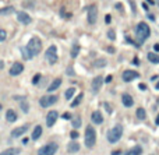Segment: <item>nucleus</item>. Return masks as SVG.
<instances>
[{
	"mask_svg": "<svg viewBox=\"0 0 159 155\" xmlns=\"http://www.w3.org/2000/svg\"><path fill=\"white\" fill-rule=\"evenodd\" d=\"M135 34H137V38L140 39V42L144 43L151 35V28L146 23H140L135 28Z\"/></svg>",
	"mask_w": 159,
	"mask_h": 155,
	"instance_id": "nucleus-1",
	"label": "nucleus"
},
{
	"mask_svg": "<svg viewBox=\"0 0 159 155\" xmlns=\"http://www.w3.org/2000/svg\"><path fill=\"white\" fill-rule=\"evenodd\" d=\"M28 52L31 53V56L34 57V56H38L42 51V41H40L38 37H34V38L29 39V42H28V45L25 46Z\"/></svg>",
	"mask_w": 159,
	"mask_h": 155,
	"instance_id": "nucleus-2",
	"label": "nucleus"
},
{
	"mask_svg": "<svg viewBox=\"0 0 159 155\" xmlns=\"http://www.w3.org/2000/svg\"><path fill=\"white\" fill-rule=\"evenodd\" d=\"M121 136H123V127L120 124H116L107 131V141L110 144H116L121 138Z\"/></svg>",
	"mask_w": 159,
	"mask_h": 155,
	"instance_id": "nucleus-3",
	"label": "nucleus"
},
{
	"mask_svg": "<svg viewBox=\"0 0 159 155\" xmlns=\"http://www.w3.org/2000/svg\"><path fill=\"white\" fill-rule=\"evenodd\" d=\"M95 144H96V131L92 126H88L85 129V147L92 148Z\"/></svg>",
	"mask_w": 159,
	"mask_h": 155,
	"instance_id": "nucleus-4",
	"label": "nucleus"
},
{
	"mask_svg": "<svg viewBox=\"0 0 159 155\" xmlns=\"http://www.w3.org/2000/svg\"><path fill=\"white\" fill-rule=\"evenodd\" d=\"M59 150V145L56 142H49L43 147H40L39 151H38V155H54Z\"/></svg>",
	"mask_w": 159,
	"mask_h": 155,
	"instance_id": "nucleus-5",
	"label": "nucleus"
},
{
	"mask_svg": "<svg viewBox=\"0 0 159 155\" xmlns=\"http://www.w3.org/2000/svg\"><path fill=\"white\" fill-rule=\"evenodd\" d=\"M45 57H46V60H48L49 65L57 63V60H59V56H57V48H56L54 45L49 46L48 51L45 52Z\"/></svg>",
	"mask_w": 159,
	"mask_h": 155,
	"instance_id": "nucleus-6",
	"label": "nucleus"
},
{
	"mask_svg": "<svg viewBox=\"0 0 159 155\" xmlns=\"http://www.w3.org/2000/svg\"><path fill=\"white\" fill-rule=\"evenodd\" d=\"M57 102V96L56 95H43L39 99V105L42 108H49L53 103Z\"/></svg>",
	"mask_w": 159,
	"mask_h": 155,
	"instance_id": "nucleus-7",
	"label": "nucleus"
},
{
	"mask_svg": "<svg viewBox=\"0 0 159 155\" xmlns=\"http://www.w3.org/2000/svg\"><path fill=\"white\" fill-rule=\"evenodd\" d=\"M87 18H88V23L93 25L95 23H96V20H98V7L92 4V6H89L88 7V13H87Z\"/></svg>",
	"mask_w": 159,
	"mask_h": 155,
	"instance_id": "nucleus-8",
	"label": "nucleus"
},
{
	"mask_svg": "<svg viewBox=\"0 0 159 155\" xmlns=\"http://www.w3.org/2000/svg\"><path fill=\"white\" fill-rule=\"evenodd\" d=\"M23 71H24V65L20 63V62H14L13 66L10 67V76H13V77L20 76Z\"/></svg>",
	"mask_w": 159,
	"mask_h": 155,
	"instance_id": "nucleus-9",
	"label": "nucleus"
},
{
	"mask_svg": "<svg viewBox=\"0 0 159 155\" xmlns=\"http://www.w3.org/2000/svg\"><path fill=\"white\" fill-rule=\"evenodd\" d=\"M138 77H140V74L137 71H134V70H126L121 74V78H123L124 82H130V81H132V80H135V78H138Z\"/></svg>",
	"mask_w": 159,
	"mask_h": 155,
	"instance_id": "nucleus-10",
	"label": "nucleus"
},
{
	"mask_svg": "<svg viewBox=\"0 0 159 155\" xmlns=\"http://www.w3.org/2000/svg\"><path fill=\"white\" fill-rule=\"evenodd\" d=\"M57 117H59V113H57L56 110H50V112L46 115V126H48V127H52L53 124L56 123Z\"/></svg>",
	"mask_w": 159,
	"mask_h": 155,
	"instance_id": "nucleus-11",
	"label": "nucleus"
},
{
	"mask_svg": "<svg viewBox=\"0 0 159 155\" xmlns=\"http://www.w3.org/2000/svg\"><path fill=\"white\" fill-rule=\"evenodd\" d=\"M17 20L21 23V24H24V25H28V24H31V21H32V18L25 13V11H20V13L17 14Z\"/></svg>",
	"mask_w": 159,
	"mask_h": 155,
	"instance_id": "nucleus-12",
	"label": "nucleus"
},
{
	"mask_svg": "<svg viewBox=\"0 0 159 155\" xmlns=\"http://www.w3.org/2000/svg\"><path fill=\"white\" fill-rule=\"evenodd\" d=\"M27 130H28V124L21 126V127H17V129H14L13 131H11V137H13V138H18V137H21V136L25 134Z\"/></svg>",
	"mask_w": 159,
	"mask_h": 155,
	"instance_id": "nucleus-13",
	"label": "nucleus"
},
{
	"mask_svg": "<svg viewBox=\"0 0 159 155\" xmlns=\"http://www.w3.org/2000/svg\"><path fill=\"white\" fill-rule=\"evenodd\" d=\"M102 85H103V78L101 77V76H96L92 80V91L93 92H98L102 88Z\"/></svg>",
	"mask_w": 159,
	"mask_h": 155,
	"instance_id": "nucleus-14",
	"label": "nucleus"
},
{
	"mask_svg": "<svg viewBox=\"0 0 159 155\" xmlns=\"http://www.w3.org/2000/svg\"><path fill=\"white\" fill-rule=\"evenodd\" d=\"M91 120H92L93 124H102L103 123V116H102V113L99 110H95L91 115Z\"/></svg>",
	"mask_w": 159,
	"mask_h": 155,
	"instance_id": "nucleus-15",
	"label": "nucleus"
},
{
	"mask_svg": "<svg viewBox=\"0 0 159 155\" xmlns=\"http://www.w3.org/2000/svg\"><path fill=\"white\" fill-rule=\"evenodd\" d=\"M121 102H123V105L126 108H131L134 105V99H132V96L130 94H123L121 95Z\"/></svg>",
	"mask_w": 159,
	"mask_h": 155,
	"instance_id": "nucleus-16",
	"label": "nucleus"
},
{
	"mask_svg": "<svg viewBox=\"0 0 159 155\" xmlns=\"http://www.w3.org/2000/svg\"><path fill=\"white\" fill-rule=\"evenodd\" d=\"M60 84H62V78L60 77L54 78V80L52 81V84L48 87V92H53V91H56L59 87H60Z\"/></svg>",
	"mask_w": 159,
	"mask_h": 155,
	"instance_id": "nucleus-17",
	"label": "nucleus"
},
{
	"mask_svg": "<svg viewBox=\"0 0 159 155\" xmlns=\"http://www.w3.org/2000/svg\"><path fill=\"white\" fill-rule=\"evenodd\" d=\"M67 150H68V152H70V154H74V152L80 151V144L77 141H74V140H73V141L67 145Z\"/></svg>",
	"mask_w": 159,
	"mask_h": 155,
	"instance_id": "nucleus-18",
	"label": "nucleus"
},
{
	"mask_svg": "<svg viewBox=\"0 0 159 155\" xmlns=\"http://www.w3.org/2000/svg\"><path fill=\"white\" fill-rule=\"evenodd\" d=\"M6 119H7V122H10V123H14V122L17 120V113L14 112L13 109H9V110L6 112Z\"/></svg>",
	"mask_w": 159,
	"mask_h": 155,
	"instance_id": "nucleus-19",
	"label": "nucleus"
},
{
	"mask_svg": "<svg viewBox=\"0 0 159 155\" xmlns=\"http://www.w3.org/2000/svg\"><path fill=\"white\" fill-rule=\"evenodd\" d=\"M42 131H43V130H42V126H36L35 129L32 130V136H31V138H32V140H38L40 136H42Z\"/></svg>",
	"mask_w": 159,
	"mask_h": 155,
	"instance_id": "nucleus-20",
	"label": "nucleus"
},
{
	"mask_svg": "<svg viewBox=\"0 0 159 155\" xmlns=\"http://www.w3.org/2000/svg\"><path fill=\"white\" fill-rule=\"evenodd\" d=\"M141 154H142V148L140 145H135V147H132L130 151H127L124 155H141Z\"/></svg>",
	"mask_w": 159,
	"mask_h": 155,
	"instance_id": "nucleus-21",
	"label": "nucleus"
},
{
	"mask_svg": "<svg viewBox=\"0 0 159 155\" xmlns=\"http://www.w3.org/2000/svg\"><path fill=\"white\" fill-rule=\"evenodd\" d=\"M148 60H149L151 63H154V65H159V55L155 53V52L148 53Z\"/></svg>",
	"mask_w": 159,
	"mask_h": 155,
	"instance_id": "nucleus-22",
	"label": "nucleus"
},
{
	"mask_svg": "<svg viewBox=\"0 0 159 155\" xmlns=\"http://www.w3.org/2000/svg\"><path fill=\"white\" fill-rule=\"evenodd\" d=\"M20 152H21V150H20V148H9V150L1 151L0 155H18Z\"/></svg>",
	"mask_w": 159,
	"mask_h": 155,
	"instance_id": "nucleus-23",
	"label": "nucleus"
},
{
	"mask_svg": "<svg viewBox=\"0 0 159 155\" xmlns=\"http://www.w3.org/2000/svg\"><path fill=\"white\" fill-rule=\"evenodd\" d=\"M135 115H137V117H138L140 120H145V117H146L145 109H144V108H138L137 112H135Z\"/></svg>",
	"mask_w": 159,
	"mask_h": 155,
	"instance_id": "nucleus-24",
	"label": "nucleus"
},
{
	"mask_svg": "<svg viewBox=\"0 0 159 155\" xmlns=\"http://www.w3.org/2000/svg\"><path fill=\"white\" fill-rule=\"evenodd\" d=\"M74 94H76V88L71 87V88L66 90V92H64V98H66V99H71V98L74 96Z\"/></svg>",
	"mask_w": 159,
	"mask_h": 155,
	"instance_id": "nucleus-25",
	"label": "nucleus"
},
{
	"mask_svg": "<svg viewBox=\"0 0 159 155\" xmlns=\"http://www.w3.org/2000/svg\"><path fill=\"white\" fill-rule=\"evenodd\" d=\"M82 99H84V94H78V96H77V98H76V99L71 102V108H77L80 103H81V101H82Z\"/></svg>",
	"mask_w": 159,
	"mask_h": 155,
	"instance_id": "nucleus-26",
	"label": "nucleus"
},
{
	"mask_svg": "<svg viewBox=\"0 0 159 155\" xmlns=\"http://www.w3.org/2000/svg\"><path fill=\"white\" fill-rule=\"evenodd\" d=\"M14 13V7H4V9H0V15H7V14Z\"/></svg>",
	"mask_w": 159,
	"mask_h": 155,
	"instance_id": "nucleus-27",
	"label": "nucleus"
},
{
	"mask_svg": "<svg viewBox=\"0 0 159 155\" xmlns=\"http://www.w3.org/2000/svg\"><path fill=\"white\" fill-rule=\"evenodd\" d=\"M81 123H82V122H81V117L80 116H76L73 119V127H74V129H80V127H81Z\"/></svg>",
	"mask_w": 159,
	"mask_h": 155,
	"instance_id": "nucleus-28",
	"label": "nucleus"
},
{
	"mask_svg": "<svg viewBox=\"0 0 159 155\" xmlns=\"http://www.w3.org/2000/svg\"><path fill=\"white\" fill-rule=\"evenodd\" d=\"M21 109L24 113H28L29 112V108H28V102L25 101V98H21Z\"/></svg>",
	"mask_w": 159,
	"mask_h": 155,
	"instance_id": "nucleus-29",
	"label": "nucleus"
},
{
	"mask_svg": "<svg viewBox=\"0 0 159 155\" xmlns=\"http://www.w3.org/2000/svg\"><path fill=\"white\" fill-rule=\"evenodd\" d=\"M20 51H21V53H23V56H24V59H25V60H28V59H32L31 53L28 52V49H27V48H21Z\"/></svg>",
	"mask_w": 159,
	"mask_h": 155,
	"instance_id": "nucleus-30",
	"label": "nucleus"
},
{
	"mask_svg": "<svg viewBox=\"0 0 159 155\" xmlns=\"http://www.w3.org/2000/svg\"><path fill=\"white\" fill-rule=\"evenodd\" d=\"M107 38L110 39V41H115V39H116V32H115L113 29H109V31H107Z\"/></svg>",
	"mask_w": 159,
	"mask_h": 155,
	"instance_id": "nucleus-31",
	"label": "nucleus"
},
{
	"mask_svg": "<svg viewBox=\"0 0 159 155\" xmlns=\"http://www.w3.org/2000/svg\"><path fill=\"white\" fill-rule=\"evenodd\" d=\"M78 52H80V48L77 45H74V46H73V51H71V57H76V56L78 55Z\"/></svg>",
	"mask_w": 159,
	"mask_h": 155,
	"instance_id": "nucleus-32",
	"label": "nucleus"
},
{
	"mask_svg": "<svg viewBox=\"0 0 159 155\" xmlns=\"http://www.w3.org/2000/svg\"><path fill=\"white\" fill-rule=\"evenodd\" d=\"M7 38V32L4 29H0V42H4Z\"/></svg>",
	"mask_w": 159,
	"mask_h": 155,
	"instance_id": "nucleus-33",
	"label": "nucleus"
},
{
	"mask_svg": "<svg viewBox=\"0 0 159 155\" xmlns=\"http://www.w3.org/2000/svg\"><path fill=\"white\" fill-rule=\"evenodd\" d=\"M95 66H96V67H103V66H106V62L103 60V59H101V60H96Z\"/></svg>",
	"mask_w": 159,
	"mask_h": 155,
	"instance_id": "nucleus-34",
	"label": "nucleus"
},
{
	"mask_svg": "<svg viewBox=\"0 0 159 155\" xmlns=\"http://www.w3.org/2000/svg\"><path fill=\"white\" fill-rule=\"evenodd\" d=\"M70 137L73 138V140H76V138H78V131H71V134H70Z\"/></svg>",
	"mask_w": 159,
	"mask_h": 155,
	"instance_id": "nucleus-35",
	"label": "nucleus"
},
{
	"mask_svg": "<svg viewBox=\"0 0 159 155\" xmlns=\"http://www.w3.org/2000/svg\"><path fill=\"white\" fill-rule=\"evenodd\" d=\"M40 78V74H36L35 77H34V80H32V84H38V81H39Z\"/></svg>",
	"mask_w": 159,
	"mask_h": 155,
	"instance_id": "nucleus-36",
	"label": "nucleus"
},
{
	"mask_svg": "<svg viewBox=\"0 0 159 155\" xmlns=\"http://www.w3.org/2000/svg\"><path fill=\"white\" fill-rule=\"evenodd\" d=\"M63 119H64V120H70V119H71V115H70V113H68V112H66V113H63Z\"/></svg>",
	"mask_w": 159,
	"mask_h": 155,
	"instance_id": "nucleus-37",
	"label": "nucleus"
},
{
	"mask_svg": "<svg viewBox=\"0 0 159 155\" xmlns=\"http://www.w3.org/2000/svg\"><path fill=\"white\" fill-rule=\"evenodd\" d=\"M105 108H106V110H107L109 113H112V108H110V105H109V103H107V102L105 103Z\"/></svg>",
	"mask_w": 159,
	"mask_h": 155,
	"instance_id": "nucleus-38",
	"label": "nucleus"
},
{
	"mask_svg": "<svg viewBox=\"0 0 159 155\" xmlns=\"http://www.w3.org/2000/svg\"><path fill=\"white\" fill-rule=\"evenodd\" d=\"M110 20H112V18H110V15L107 14V15H106V18H105V21L107 23V24H109V23H110Z\"/></svg>",
	"mask_w": 159,
	"mask_h": 155,
	"instance_id": "nucleus-39",
	"label": "nucleus"
},
{
	"mask_svg": "<svg viewBox=\"0 0 159 155\" xmlns=\"http://www.w3.org/2000/svg\"><path fill=\"white\" fill-rule=\"evenodd\" d=\"M112 155H121V151H113Z\"/></svg>",
	"mask_w": 159,
	"mask_h": 155,
	"instance_id": "nucleus-40",
	"label": "nucleus"
},
{
	"mask_svg": "<svg viewBox=\"0 0 159 155\" xmlns=\"http://www.w3.org/2000/svg\"><path fill=\"white\" fill-rule=\"evenodd\" d=\"M132 63H134L135 66H138L140 65V60H138V59H134V62H132Z\"/></svg>",
	"mask_w": 159,
	"mask_h": 155,
	"instance_id": "nucleus-41",
	"label": "nucleus"
},
{
	"mask_svg": "<svg viewBox=\"0 0 159 155\" xmlns=\"http://www.w3.org/2000/svg\"><path fill=\"white\" fill-rule=\"evenodd\" d=\"M106 82H110L112 81V76H109V77H106V80H105Z\"/></svg>",
	"mask_w": 159,
	"mask_h": 155,
	"instance_id": "nucleus-42",
	"label": "nucleus"
},
{
	"mask_svg": "<svg viewBox=\"0 0 159 155\" xmlns=\"http://www.w3.org/2000/svg\"><path fill=\"white\" fill-rule=\"evenodd\" d=\"M154 49H155V51H156V52L159 51V43H156V45H155V46H154Z\"/></svg>",
	"mask_w": 159,
	"mask_h": 155,
	"instance_id": "nucleus-43",
	"label": "nucleus"
},
{
	"mask_svg": "<svg viewBox=\"0 0 159 155\" xmlns=\"http://www.w3.org/2000/svg\"><path fill=\"white\" fill-rule=\"evenodd\" d=\"M3 67H4V63H3V62H1V60H0V70H1V69H3Z\"/></svg>",
	"mask_w": 159,
	"mask_h": 155,
	"instance_id": "nucleus-44",
	"label": "nucleus"
},
{
	"mask_svg": "<svg viewBox=\"0 0 159 155\" xmlns=\"http://www.w3.org/2000/svg\"><path fill=\"white\" fill-rule=\"evenodd\" d=\"M155 123H156V124L159 126V115H158V117H156V122H155Z\"/></svg>",
	"mask_w": 159,
	"mask_h": 155,
	"instance_id": "nucleus-45",
	"label": "nucleus"
},
{
	"mask_svg": "<svg viewBox=\"0 0 159 155\" xmlns=\"http://www.w3.org/2000/svg\"><path fill=\"white\" fill-rule=\"evenodd\" d=\"M156 90H159V82H158V84H156Z\"/></svg>",
	"mask_w": 159,
	"mask_h": 155,
	"instance_id": "nucleus-46",
	"label": "nucleus"
},
{
	"mask_svg": "<svg viewBox=\"0 0 159 155\" xmlns=\"http://www.w3.org/2000/svg\"><path fill=\"white\" fill-rule=\"evenodd\" d=\"M0 109H1V105H0Z\"/></svg>",
	"mask_w": 159,
	"mask_h": 155,
	"instance_id": "nucleus-47",
	"label": "nucleus"
}]
</instances>
